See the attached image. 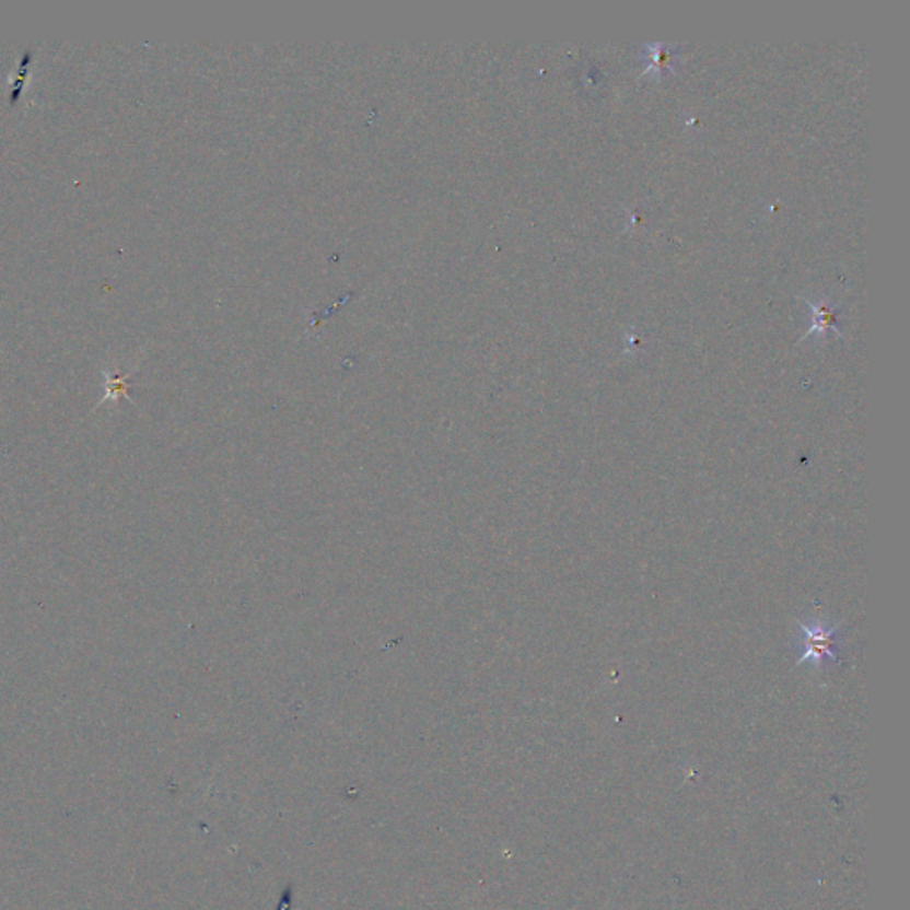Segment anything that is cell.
Wrapping results in <instances>:
<instances>
[{
	"label": "cell",
	"instance_id": "cell-2",
	"mask_svg": "<svg viewBox=\"0 0 910 910\" xmlns=\"http://www.w3.org/2000/svg\"><path fill=\"white\" fill-rule=\"evenodd\" d=\"M107 388H109V394H107V398H116L119 394L125 395V397L128 398L127 377H118V375L109 377Z\"/></svg>",
	"mask_w": 910,
	"mask_h": 910
},
{
	"label": "cell",
	"instance_id": "cell-1",
	"mask_svg": "<svg viewBox=\"0 0 910 910\" xmlns=\"http://www.w3.org/2000/svg\"><path fill=\"white\" fill-rule=\"evenodd\" d=\"M798 626L802 631V654L796 665L820 668L825 664H838L843 645V640L838 637L839 625L809 619L807 622H798Z\"/></svg>",
	"mask_w": 910,
	"mask_h": 910
}]
</instances>
